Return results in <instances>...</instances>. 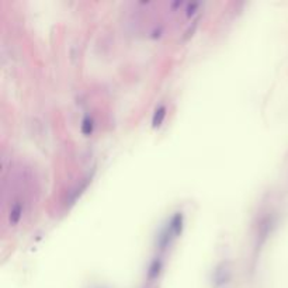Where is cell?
Masks as SVG:
<instances>
[{
  "label": "cell",
  "instance_id": "1",
  "mask_svg": "<svg viewBox=\"0 0 288 288\" xmlns=\"http://www.w3.org/2000/svg\"><path fill=\"white\" fill-rule=\"evenodd\" d=\"M167 226H169L170 231L173 232L175 236L180 235L181 229H183V212H175V215L170 218Z\"/></svg>",
  "mask_w": 288,
  "mask_h": 288
},
{
  "label": "cell",
  "instance_id": "2",
  "mask_svg": "<svg viewBox=\"0 0 288 288\" xmlns=\"http://www.w3.org/2000/svg\"><path fill=\"white\" fill-rule=\"evenodd\" d=\"M160 271H162V260L160 257H155V259L151 261V265H149V269H148V278L153 281V280H156L160 274Z\"/></svg>",
  "mask_w": 288,
  "mask_h": 288
},
{
  "label": "cell",
  "instance_id": "3",
  "mask_svg": "<svg viewBox=\"0 0 288 288\" xmlns=\"http://www.w3.org/2000/svg\"><path fill=\"white\" fill-rule=\"evenodd\" d=\"M164 117H166V107H164L163 104L162 106H159L156 110H155V113H153V117H152V127L153 128H156V127H160L162 123H163Z\"/></svg>",
  "mask_w": 288,
  "mask_h": 288
},
{
  "label": "cell",
  "instance_id": "4",
  "mask_svg": "<svg viewBox=\"0 0 288 288\" xmlns=\"http://www.w3.org/2000/svg\"><path fill=\"white\" fill-rule=\"evenodd\" d=\"M89 181H90V179L87 177V179H85V180L80 183L79 186H76L75 190L70 191V194H69V204H74L75 201L78 200V197H80V194L83 193V190H86V187L89 184Z\"/></svg>",
  "mask_w": 288,
  "mask_h": 288
},
{
  "label": "cell",
  "instance_id": "5",
  "mask_svg": "<svg viewBox=\"0 0 288 288\" xmlns=\"http://www.w3.org/2000/svg\"><path fill=\"white\" fill-rule=\"evenodd\" d=\"M229 280V270H226L225 265L220 266L217 271H215V281L217 284H225Z\"/></svg>",
  "mask_w": 288,
  "mask_h": 288
},
{
  "label": "cell",
  "instance_id": "6",
  "mask_svg": "<svg viewBox=\"0 0 288 288\" xmlns=\"http://www.w3.org/2000/svg\"><path fill=\"white\" fill-rule=\"evenodd\" d=\"M21 214H23V207L18 203H16L13 205L12 211H10V224L17 225L18 221L21 220Z\"/></svg>",
  "mask_w": 288,
  "mask_h": 288
},
{
  "label": "cell",
  "instance_id": "7",
  "mask_svg": "<svg viewBox=\"0 0 288 288\" xmlns=\"http://www.w3.org/2000/svg\"><path fill=\"white\" fill-rule=\"evenodd\" d=\"M93 127H94V121H93V118H91L90 115H85L83 119H82V125H80L82 132H83L85 135H90L91 132H93Z\"/></svg>",
  "mask_w": 288,
  "mask_h": 288
},
{
  "label": "cell",
  "instance_id": "8",
  "mask_svg": "<svg viewBox=\"0 0 288 288\" xmlns=\"http://www.w3.org/2000/svg\"><path fill=\"white\" fill-rule=\"evenodd\" d=\"M197 26H198V20H196V21L193 23V26H190V27H188V30H187L186 33H184V37H183V38L186 40V38H188L190 35H193V33H194V30L197 29Z\"/></svg>",
  "mask_w": 288,
  "mask_h": 288
},
{
  "label": "cell",
  "instance_id": "9",
  "mask_svg": "<svg viewBox=\"0 0 288 288\" xmlns=\"http://www.w3.org/2000/svg\"><path fill=\"white\" fill-rule=\"evenodd\" d=\"M198 6H200L198 3H188V5H187V14H188V16H190V14H193V13H194V10H196Z\"/></svg>",
  "mask_w": 288,
  "mask_h": 288
}]
</instances>
